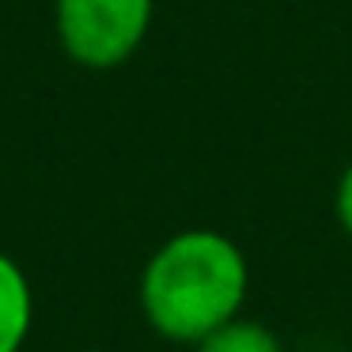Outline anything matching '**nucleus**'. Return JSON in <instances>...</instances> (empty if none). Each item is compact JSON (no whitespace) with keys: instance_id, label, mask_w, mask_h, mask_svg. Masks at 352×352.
Segmentation results:
<instances>
[{"instance_id":"obj_5","label":"nucleus","mask_w":352,"mask_h":352,"mask_svg":"<svg viewBox=\"0 0 352 352\" xmlns=\"http://www.w3.org/2000/svg\"><path fill=\"white\" fill-rule=\"evenodd\" d=\"M333 216L341 223V231L352 239V163L341 170L337 178V190H333Z\"/></svg>"},{"instance_id":"obj_1","label":"nucleus","mask_w":352,"mask_h":352,"mask_svg":"<svg viewBox=\"0 0 352 352\" xmlns=\"http://www.w3.org/2000/svg\"><path fill=\"white\" fill-rule=\"evenodd\" d=\"M250 265L239 243L212 228H190L160 243L140 273V311L175 344H197L243 314Z\"/></svg>"},{"instance_id":"obj_3","label":"nucleus","mask_w":352,"mask_h":352,"mask_svg":"<svg viewBox=\"0 0 352 352\" xmlns=\"http://www.w3.org/2000/svg\"><path fill=\"white\" fill-rule=\"evenodd\" d=\"M34 322V299L27 273L0 254V352H19Z\"/></svg>"},{"instance_id":"obj_2","label":"nucleus","mask_w":352,"mask_h":352,"mask_svg":"<svg viewBox=\"0 0 352 352\" xmlns=\"http://www.w3.org/2000/svg\"><path fill=\"white\" fill-rule=\"evenodd\" d=\"M155 0H57V38L84 69H118L152 31Z\"/></svg>"},{"instance_id":"obj_4","label":"nucleus","mask_w":352,"mask_h":352,"mask_svg":"<svg viewBox=\"0 0 352 352\" xmlns=\"http://www.w3.org/2000/svg\"><path fill=\"white\" fill-rule=\"evenodd\" d=\"M197 352H284V341L276 337V329H269L265 322H254L235 314L231 322L216 326L205 341L193 344Z\"/></svg>"}]
</instances>
